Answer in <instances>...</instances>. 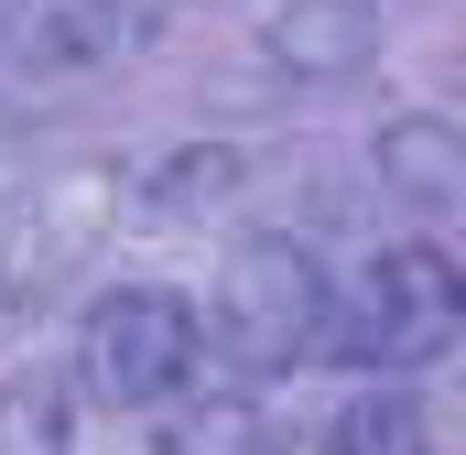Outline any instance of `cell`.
Segmentation results:
<instances>
[{
  "label": "cell",
  "instance_id": "obj_1",
  "mask_svg": "<svg viewBox=\"0 0 466 455\" xmlns=\"http://www.w3.org/2000/svg\"><path fill=\"white\" fill-rule=\"evenodd\" d=\"M326 315H337V271L315 238L293 228H260L218 260V293H207V347L228 358L238 379H282V369H315L326 358Z\"/></svg>",
  "mask_w": 466,
  "mask_h": 455
},
{
  "label": "cell",
  "instance_id": "obj_2",
  "mask_svg": "<svg viewBox=\"0 0 466 455\" xmlns=\"http://www.w3.org/2000/svg\"><path fill=\"white\" fill-rule=\"evenodd\" d=\"M466 282L445 260V238H390L380 260H358V282H337V315H326V358H348L369 379H412L456 347Z\"/></svg>",
  "mask_w": 466,
  "mask_h": 455
},
{
  "label": "cell",
  "instance_id": "obj_3",
  "mask_svg": "<svg viewBox=\"0 0 466 455\" xmlns=\"http://www.w3.org/2000/svg\"><path fill=\"white\" fill-rule=\"evenodd\" d=\"M207 369V326L174 282H109L76 326V390L109 412V423H141V412H174Z\"/></svg>",
  "mask_w": 466,
  "mask_h": 455
},
{
  "label": "cell",
  "instance_id": "obj_4",
  "mask_svg": "<svg viewBox=\"0 0 466 455\" xmlns=\"http://www.w3.org/2000/svg\"><path fill=\"white\" fill-rule=\"evenodd\" d=\"M109 228H119V163H33L0 196V315L66 304Z\"/></svg>",
  "mask_w": 466,
  "mask_h": 455
},
{
  "label": "cell",
  "instance_id": "obj_5",
  "mask_svg": "<svg viewBox=\"0 0 466 455\" xmlns=\"http://www.w3.org/2000/svg\"><path fill=\"white\" fill-rule=\"evenodd\" d=\"M152 22H163L152 0H11L0 55H11V76H98L152 44Z\"/></svg>",
  "mask_w": 466,
  "mask_h": 455
},
{
  "label": "cell",
  "instance_id": "obj_6",
  "mask_svg": "<svg viewBox=\"0 0 466 455\" xmlns=\"http://www.w3.org/2000/svg\"><path fill=\"white\" fill-rule=\"evenodd\" d=\"M380 55V0H282L260 22V66L293 87H348Z\"/></svg>",
  "mask_w": 466,
  "mask_h": 455
},
{
  "label": "cell",
  "instance_id": "obj_7",
  "mask_svg": "<svg viewBox=\"0 0 466 455\" xmlns=\"http://www.w3.org/2000/svg\"><path fill=\"white\" fill-rule=\"evenodd\" d=\"M369 163H380V196H401L423 228H445V217L466 207V141H456V119H434V109L380 119Z\"/></svg>",
  "mask_w": 466,
  "mask_h": 455
},
{
  "label": "cell",
  "instance_id": "obj_8",
  "mask_svg": "<svg viewBox=\"0 0 466 455\" xmlns=\"http://www.w3.org/2000/svg\"><path fill=\"white\" fill-rule=\"evenodd\" d=\"M228 196H238L228 141H163L152 163H119V217H141V228H196Z\"/></svg>",
  "mask_w": 466,
  "mask_h": 455
},
{
  "label": "cell",
  "instance_id": "obj_9",
  "mask_svg": "<svg viewBox=\"0 0 466 455\" xmlns=\"http://www.w3.org/2000/svg\"><path fill=\"white\" fill-rule=\"evenodd\" d=\"M315 455H434V412L401 379H369L358 401H337V423L315 434Z\"/></svg>",
  "mask_w": 466,
  "mask_h": 455
},
{
  "label": "cell",
  "instance_id": "obj_10",
  "mask_svg": "<svg viewBox=\"0 0 466 455\" xmlns=\"http://www.w3.org/2000/svg\"><path fill=\"white\" fill-rule=\"evenodd\" d=\"M163 455H271V423L249 412V401H207V412H185Z\"/></svg>",
  "mask_w": 466,
  "mask_h": 455
},
{
  "label": "cell",
  "instance_id": "obj_11",
  "mask_svg": "<svg viewBox=\"0 0 466 455\" xmlns=\"http://www.w3.org/2000/svg\"><path fill=\"white\" fill-rule=\"evenodd\" d=\"M271 455H315V445H282V434H271Z\"/></svg>",
  "mask_w": 466,
  "mask_h": 455
}]
</instances>
